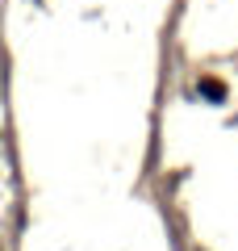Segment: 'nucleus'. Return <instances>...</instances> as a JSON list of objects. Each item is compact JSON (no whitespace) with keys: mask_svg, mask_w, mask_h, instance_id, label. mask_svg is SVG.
<instances>
[{"mask_svg":"<svg viewBox=\"0 0 238 251\" xmlns=\"http://www.w3.org/2000/svg\"><path fill=\"white\" fill-rule=\"evenodd\" d=\"M201 88L209 92V100H221V84L217 80H201Z\"/></svg>","mask_w":238,"mask_h":251,"instance_id":"nucleus-1","label":"nucleus"}]
</instances>
